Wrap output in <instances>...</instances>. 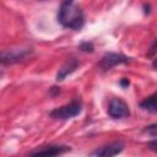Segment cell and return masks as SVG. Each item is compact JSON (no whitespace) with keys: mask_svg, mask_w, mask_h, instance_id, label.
Wrapping results in <instances>:
<instances>
[{"mask_svg":"<svg viewBox=\"0 0 157 157\" xmlns=\"http://www.w3.org/2000/svg\"><path fill=\"white\" fill-rule=\"evenodd\" d=\"M140 108H142L144 110L151 112V113H157V92L145 98L140 103Z\"/></svg>","mask_w":157,"mask_h":157,"instance_id":"9c48e42d","label":"cell"},{"mask_svg":"<svg viewBox=\"0 0 157 157\" xmlns=\"http://www.w3.org/2000/svg\"><path fill=\"white\" fill-rule=\"evenodd\" d=\"M82 110V104L78 101H72L71 103L63 105L60 108H56L54 110L50 112V118L53 119H61V120H66V119H71L76 115H78Z\"/></svg>","mask_w":157,"mask_h":157,"instance_id":"7a4b0ae2","label":"cell"},{"mask_svg":"<svg viewBox=\"0 0 157 157\" xmlns=\"http://www.w3.org/2000/svg\"><path fill=\"white\" fill-rule=\"evenodd\" d=\"M152 67L157 70V58H156V59H155V60L152 61Z\"/></svg>","mask_w":157,"mask_h":157,"instance_id":"9a60e30c","label":"cell"},{"mask_svg":"<svg viewBox=\"0 0 157 157\" xmlns=\"http://www.w3.org/2000/svg\"><path fill=\"white\" fill-rule=\"evenodd\" d=\"M148 148L152 150V151H155V152H157V140L150 141V142H148Z\"/></svg>","mask_w":157,"mask_h":157,"instance_id":"4fadbf2b","label":"cell"},{"mask_svg":"<svg viewBox=\"0 0 157 157\" xmlns=\"http://www.w3.org/2000/svg\"><path fill=\"white\" fill-rule=\"evenodd\" d=\"M156 52H157V38L155 39L153 44L151 45V48H150V52H148V54H147V55H148V56H152V55H153Z\"/></svg>","mask_w":157,"mask_h":157,"instance_id":"7c38bea8","label":"cell"},{"mask_svg":"<svg viewBox=\"0 0 157 157\" xmlns=\"http://www.w3.org/2000/svg\"><path fill=\"white\" fill-rule=\"evenodd\" d=\"M70 151V147L67 146H61V145H49V146H43L39 147L32 152H29L31 156H58L61 153H65Z\"/></svg>","mask_w":157,"mask_h":157,"instance_id":"8992f818","label":"cell"},{"mask_svg":"<svg viewBox=\"0 0 157 157\" xmlns=\"http://www.w3.org/2000/svg\"><path fill=\"white\" fill-rule=\"evenodd\" d=\"M124 148V144L123 142H113L109 144L107 146H103L101 148H97L96 151L92 152L93 156H102V157H109V156H115L118 153H120Z\"/></svg>","mask_w":157,"mask_h":157,"instance_id":"52a82bcc","label":"cell"},{"mask_svg":"<svg viewBox=\"0 0 157 157\" xmlns=\"http://www.w3.org/2000/svg\"><path fill=\"white\" fill-rule=\"evenodd\" d=\"M78 65H80V63H78L76 59H74V58L66 60V63L59 69V71H58V74H56V81H63V80H65V77L69 76L70 74H72V72L78 67Z\"/></svg>","mask_w":157,"mask_h":157,"instance_id":"ba28073f","label":"cell"},{"mask_svg":"<svg viewBox=\"0 0 157 157\" xmlns=\"http://www.w3.org/2000/svg\"><path fill=\"white\" fill-rule=\"evenodd\" d=\"M65 4H74V0H64Z\"/></svg>","mask_w":157,"mask_h":157,"instance_id":"2e32d148","label":"cell"},{"mask_svg":"<svg viewBox=\"0 0 157 157\" xmlns=\"http://www.w3.org/2000/svg\"><path fill=\"white\" fill-rule=\"evenodd\" d=\"M129 83H130V82H129V80H128V78H121V80H120V85H121L123 87H128V86H129Z\"/></svg>","mask_w":157,"mask_h":157,"instance_id":"5bb4252c","label":"cell"},{"mask_svg":"<svg viewBox=\"0 0 157 157\" xmlns=\"http://www.w3.org/2000/svg\"><path fill=\"white\" fill-rule=\"evenodd\" d=\"M58 22L71 29H80L83 26L85 17L82 10L74 4L63 2L58 12Z\"/></svg>","mask_w":157,"mask_h":157,"instance_id":"6da1fadb","label":"cell"},{"mask_svg":"<svg viewBox=\"0 0 157 157\" xmlns=\"http://www.w3.org/2000/svg\"><path fill=\"white\" fill-rule=\"evenodd\" d=\"M29 53H31L29 49H23V48H13L5 50L1 53V63L4 65H11L22 61L28 56Z\"/></svg>","mask_w":157,"mask_h":157,"instance_id":"3957f363","label":"cell"},{"mask_svg":"<svg viewBox=\"0 0 157 157\" xmlns=\"http://www.w3.org/2000/svg\"><path fill=\"white\" fill-rule=\"evenodd\" d=\"M78 48H80V50L86 52V53H92L93 49H94V47H93V44H92L91 42H82V43L78 45Z\"/></svg>","mask_w":157,"mask_h":157,"instance_id":"8fae6325","label":"cell"},{"mask_svg":"<svg viewBox=\"0 0 157 157\" xmlns=\"http://www.w3.org/2000/svg\"><path fill=\"white\" fill-rule=\"evenodd\" d=\"M108 114L109 117L114 118V119H120V118H125L129 117L130 110L128 104L120 99V98H112L108 105Z\"/></svg>","mask_w":157,"mask_h":157,"instance_id":"5b68a950","label":"cell"},{"mask_svg":"<svg viewBox=\"0 0 157 157\" xmlns=\"http://www.w3.org/2000/svg\"><path fill=\"white\" fill-rule=\"evenodd\" d=\"M130 61V58L125 56V55H121V54H117V53H105L101 61L98 63V67L103 71L105 70H109L112 69L113 66L115 65H119V64H125V63H129Z\"/></svg>","mask_w":157,"mask_h":157,"instance_id":"277c9868","label":"cell"},{"mask_svg":"<svg viewBox=\"0 0 157 157\" xmlns=\"http://www.w3.org/2000/svg\"><path fill=\"white\" fill-rule=\"evenodd\" d=\"M144 132L150 135V136H153V137H157V124H152V125H148L144 129Z\"/></svg>","mask_w":157,"mask_h":157,"instance_id":"30bf717a","label":"cell"}]
</instances>
